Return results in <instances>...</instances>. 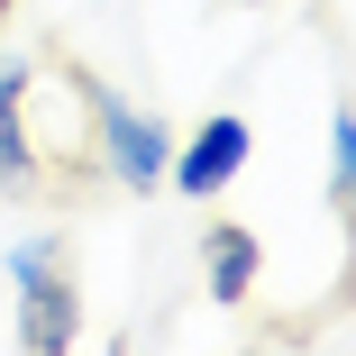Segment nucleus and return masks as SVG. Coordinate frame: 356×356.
<instances>
[{"mask_svg":"<svg viewBox=\"0 0 356 356\" xmlns=\"http://www.w3.org/2000/svg\"><path fill=\"white\" fill-rule=\"evenodd\" d=\"M0 274H10V338L28 356H74L83 347V256H74V229H19L0 247Z\"/></svg>","mask_w":356,"mask_h":356,"instance_id":"obj_1","label":"nucleus"},{"mask_svg":"<svg viewBox=\"0 0 356 356\" xmlns=\"http://www.w3.org/2000/svg\"><path fill=\"white\" fill-rule=\"evenodd\" d=\"M64 92L83 101V137H92V174H101V183H119V192H165L174 119L137 110L128 92H110L92 64H64Z\"/></svg>","mask_w":356,"mask_h":356,"instance_id":"obj_2","label":"nucleus"},{"mask_svg":"<svg viewBox=\"0 0 356 356\" xmlns=\"http://www.w3.org/2000/svg\"><path fill=\"white\" fill-rule=\"evenodd\" d=\"M92 165L64 147V137L37 128V64L0 55V201H55L74 192Z\"/></svg>","mask_w":356,"mask_h":356,"instance_id":"obj_3","label":"nucleus"},{"mask_svg":"<svg viewBox=\"0 0 356 356\" xmlns=\"http://www.w3.org/2000/svg\"><path fill=\"white\" fill-rule=\"evenodd\" d=\"M247 147H256L247 110H210L192 137H174V165H165V183H174L183 201H220V192L247 174Z\"/></svg>","mask_w":356,"mask_h":356,"instance_id":"obj_4","label":"nucleus"},{"mask_svg":"<svg viewBox=\"0 0 356 356\" xmlns=\"http://www.w3.org/2000/svg\"><path fill=\"white\" fill-rule=\"evenodd\" d=\"M201 283H210V302H256V283H265V247L247 220H210L201 229Z\"/></svg>","mask_w":356,"mask_h":356,"instance_id":"obj_5","label":"nucleus"},{"mask_svg":"<svg viewBox=\"0 0 356 356\" xmlns=\"http://www.w3.org/2000/svg\"><path fill=\"white\" fill-rule=\"evenodd\" d=\"M329 210H356V110H329Z\"/></svg>","mask_w":356,"mask_h":356,"instance_id":"obj_6","label":"nucleus"},{"mask_svg":"<svg viewBox=\"0 0 356 356\" xmlns=\"http://www.w3.org/2000/svg\"><path fill=\"white\" fill-rule=\"evenodd\" d=\"M10 10H19V0H0V28H10Z\"/></svg>","mask_w":356,"mask_h":356,"instance_id":"obj_7","label":"nucleus"}]
</instances>
